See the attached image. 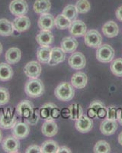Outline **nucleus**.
<instances>
[{"label":"nucleus","instance_id":"obj_1","mask_svg":"<svg viewBox=\"0 0 122 153\" xmlns=\"http://www.w3.org/2000/svg\"><path fill=\"white\" fill-rule=\"evenodd\" d=\"M24 92L31 98L40 97L44 92V85L39 79H30L24 86Z\"/></svg>","mask_w":122,"mask_h":153},{"label":"nucleus","instance_id":"obj_2","mask_svg":"<svg viewBox=\"0 0 122 153\" xmlns=\"http://www.w3.org/2000/svg\"><path fill=\"white\" fill-rule=\"evenodd\" d=\"M54 94L55 97L60 100L67 102L71 100L74 97L75 91L71 84L68 82H62L56 87L54 91Z\"/></svg>","mask_w":122,"mask_h":153},{"label":"nucleus","instance_id":"obj_3","mask_svg":"<svg viewBox=\"0 0 122 153\" xmlns=\"http://www.w3.org/2000/svg\"><path fill=\"white\" fill-rule=\"evenodd\" d=\"M115 57V50L112 46L107 44L101 45L97 48L96 58L101 63H110Z\"/></svg>","mask_w":122,"mask_h":153},{"label":"nucleus","instance_id":"obj_4","mask_svg":"<svg viewBox=\"0 0 122 153\" xmlns=\"http://www.w3.org/2000/svg\"><path fill=\"white\" fill-rule=\"evenodd\" d=\"M40 117L44 119V120H53L58 118L60 115V111L57 106L53 103H45L40 107L39 110Z\"/></svg>","mask_w":122,"mask_h":153},{"label":"nucleus","instance_id":"obj_5","mask_svg":"<svg viewBox=\"0 0 122 153\" xmlns=\"http://www.w3.org/2000/svg\"><path fill=\"white\" fill-rule=\"evenodd\" d=\"M84 42L88 47L98 48L101 45L102 37L97 30H89L84 35Z\"/></svg>","mask_w":122,"mask_h":153},{"label":"nucleus","instance_id":"obj_6","mask_svg":"<svg viewBox=\"0 0 122 153\" xmlns=\"http://www.w3.org/2000/svg\"><path fill=\"white\" fill-rule=\"evenodd\" d=\"M9 10L17 17L25 16L28 11V3L24 0H13L9 5Z\"/></svg>","mask_w":122,"mask_h":153},{"label":"nucleus","instance_id":"obj_7","mask_svg":"<svg viewBox=\"0 0 122 153\" xmlns=\"http://www.w3.org/2000/svg\"><path fill=\"white\" fill-rule=\"evenodd\" d=\"M69 65L74 70L83 69L86 65V59L83 54L78 51V52L72 53L68 59Z\"/></svg>","mask_w":122,"mask_h":153},{"label":"nucleus","instance_id":"obj_8","mask_svg":"<svg viewBox=\"0 0 122 153\" xmlns=\"http://www.w3.org/2000/svg\"><path fill=\"white\" fill-rule=\"evenodd\" d=\"M30 132L29 125L26 122H17L12 127V136L18 139H24L28 137Z\"/></svg>","mask_w":122,"mask_h":153},{"label":"nucleus","instance_id":"obj_9","mask_svg":"<svg viewBox=\"0 0 122 153\" xmlns=\"http://www.w3.org/2000/svg\"><path fill=\"white\" fill-rule=\"evenodd\" d=\"M24 72L30 79H36L41 74V65L37 61H30L24 66Z\"/></svg>","mask_w":122,"mask_h":153},{"label":"nucleus","instance_id":"obj_10","mask_svg":"<svg viewBox=\"0 0 122 153\" xmlns=\"http://www.w3.org/2000/svg\"><path fill=\"white\" fill-rule=\"evenodd\" d=\"M2 149L5 152L15 153L20 149V142L13 136H9L2 142Z\"/></svg>","mask_w":122,"mask_h":153},{"label":"nucleus","instance_id":"obj_11","mask_svg":"<svg viewBox=\"0 0 122 153\" xmlns=\"http://www.w3.org/2000/svg\"><path fill=\"white\" fill-rule=\"evenodd\" d=\"M76 129L79 132L82 133H87L90 132L93 128V121L92 118L88 117L86 116L80 117L78 120H76L75 123Z\"/></svg>","mask_w":122,"mask_h":153},{"label":"nucleus","instance_id":"obj_12","mask_svg":"<svg viewBox=\"0 0 122 153\" xmlns=\"http://www.w3.org/2000/svg\"><path fill=\"white\" fill-rule=\"evenodd\" d=\"M16 112L20 117L28 118L34 112L33 103L28 100H24L17 105Z\"/></svg>","mask_w":122,"mask_h":153},{"label":"nucleus","instance_id":"obj_13","mask_svg":"<svg viewBox=\"0 0 122 153\" xmlns=\"http://www.w3.org/2000/svg\"><path fill=\"white\" fill-rule=\"evenodd\" d=\"M69 31L73 37H82L87 31V27L81 20H74L70 24Z\"/></svg>","mask_w":122,"mask_h":153},{"label":"nucleus","instance_id":"obj_14","mask_svg":"<svg viewBox=\"0 0 122 153\" xmlns=\"http://www.w3.org/2000/svg\"><path fill=\"white\" fill-rule=\"evenodd\" d=\"M118 129V123L116 120H103L100 124V130L101 133L105 136H111L113 135Z\"/></svg>","mask_w":122,"mask_h":153},{"label":"nucleus","instance_id":"obj_15","mask_svg":"<svg viewBox=\"0 0 122 153\" xmlns=\"http://www.w3.org/2000/svg\"><path fill=\"white\" fill-rule=\"evenodd\" d=\"M41 132L47 137H53L58 132V126L56 122L53 120H47L41 126Z\"/></svg>","mask_w":122,"mask_h":153},{"label":"nucleus","instance_id":"obj_16","mask_svg":"<svg viewBox=\"0 0 122 153\" xmlns=\"http://www.w3.org/2000/svg\"><path fill=\"white\" fill-rule=\"evenodd\" d=\"M66 59V52L61 48L54 47L51 49V60L48 65L54 66L61 62H63Z\"/></svg>","mask_w":122,"mask_h":153},{"label":"nucleus","instance_id":"obj_17","mask_svg":"<svg viewBox=\"0 0 122 153\" xmlns=\"http://www.w3.org/2000/svg\"><path fill=\"white\" fill-rule=\"evenodd\" d=\"M36 41L40 46H50L54 42V35L51 30H41L37 35Z\"/></svg>","mask_w":122,"mask_h":153},{"label":"nucleus","instance_id":"obj_18","mask_svg":"<svg viewBox=\"0 0 122 153\" xmlns=\"http://www.w3.org/2000/svg\"><path fill=\"white\" fill-rule=\"evenodd\" d=\"M15 30L18 32H24L31 27V21L26 16H18L12 22Z\"/></svg>","mask_w":122,"mask_h":153},{"label":"nucleus","instance_id":"obj_19","mask_svg":"<svg viewBox=\"0 0 122 153\" xmlns=\"http://www.w3.org/2000/svg\"><path fill=\"white\" fill-rule=\"evenodd\" d=\"M54 20L51 14H41L38 19V27L40 30H51L54 27Z\"/></svg>","mask_w":122,"mask_h":153},{"label":"nucleus","instance_id":"obj_20","mask_svg":"<svg viewBox=\"0 0 122 153\" xmlns=\"http://www.w3.org/2000/svg\"><path fill=\"white\" fill-rule=\"evenodd\" d=\"M61 48L66 53L71 54L76 50L78 47V42L74 37H66L63 38L60 43Z\"/></svg>","mask_w":122,"mask_h":153},{"label":"nucleus","instance_id":"obj_21","mask_svg":"<svg viewBox=\"0 0 122 153\" xmlns=\"http://www.w3.org/2000/svg\"><path fill=\"white\" fill-rule=\"evenodd\" d=\"M88 82L87 75L83 72H77L73 75L71 78V84L76 89H83Z\"/></svg>","mask_w":122,"mask_h":153},{"label":"nucleus","instance_id":"obj_22","mask_svg":"<svg viewBox=\"0 0 122 153\" xmlns=\"http://www.w3.org/2000/svg\"><path fill=\"white\" fill-rule=\"evenodd\" d=\"M21 50L18 48H11L5 53V61L9 65H15L21 60Z\"/></svg>","mask_w":122,"mask_h":153},{"label":"nucleus","instance_id":"obj_23","mask_svg":"<svg viewBox=\"0 0 122 153\" xmlns=\"http://www.w3.org/2000/svg\"><path fill=\"white\" fill-rule=\"evenodd\" d=\"M119 28L116 22L113 21L107 22L103 25L102 33L107 38H115L118 35Z\"/></svg>","mask_w":122,"mask_h":153},{"label":"nucleus","instance_id":"obj_24","mask_svg":"<svg viewBox=\"0 0 122 153\" xmlns=\"http://www.w3.org/2000/svg\"><path fill=\"white\" fill-rule=\"evenodd\" d=\"M17 123L16 117L13 115H7L5 113H0V128L3 129H12L15 124Z\"/></svg>","mask_w":122,"mask_h":153},{"label":"nucleus","instance_id":"obj_25","mask_svg":"<svg viewBox=\"0 0 122 153\" xmlns=\"http://www.w3.org/2000/svg\"><path fill=\"white\" fill-rule=\"evenodd\" d=\"M51 48L50 46H40L37 50V58L42 64H48L51 60Z\"/></svg>","mask_w":122,"mask_h":153},{"label":"nucleus","instance_id":"obj_26","mask_svg":"<svg viewBox=\"0 0 122 153\" xmlns=\"http://www.w3.org/2000/svg\"><path fill=\"white\" fill-rule=\"evenodd\" d=\"M51 3L50 0H36L34 3L33 9L37 14H44L48 13L51 10Z\"/></svg>","mask_w":122,"mask_h":153},{"label":"nucleus","instance_id":"obj_27","mask_svg":"<svg viewBox=\"0 0 122 153\" xmlns=\"http://www.w3.org/2000/svg\"><path fill=\"white\" fill-rule=\"evenodd\" d=\"M13 24L6 19H0V35L7 37L10 36L14 32Z\"/></svg>","mask_w":122,"mask_h":153},{"label":"nucleus","instance_id":"obj_28","mask_svg":"<svg viewBox=\"0 0 122 153\" xmlns=\"http://www.w3.org/2000/svg\"><path fill=\"white\" fill-rule=\"evenodd\" d=\"M13 70L8 63L0 64V81H9L13 76Z\"/></svg>","mask_w":122,"mask_h":153},{"label":"nucleus","instance_id":"obj_29","mask_svg":"<svg viewBox=\"0 0 122 153\" xmlns=\"http://www.w3.org/2000/svg\"><path fill=\"white\" fill-rule=\"evenodd\" d=\"M40 149H41V153H57L59 146L57 142L50 139L42 143Z\"/></svg>","mask_w":122,"mask_h":153},{"label":"nucleus","instance_id":"obj_30","mask_svg":"<svg viewBox=\"0 0 122 153\" xmlns=\"http://www.w3.org/2000/svg\"><path fill=\"white\" fill-rule=\"evenodd\" d=\"M71 22H72L70 19H67L66 16H63V14H60L57 16L55 20H54V25L58 29L64 30L70 28Z\"/></svg>","mask_w":122,"mask_h":153},{"label":"nucleus","instance_id":"obj_31","mask_svg":"<svg viewBox=\"0 0 122 153\" xmlns=\"http://www.w3.org/2000/svg\"><path fill=\"white\" fill-rule=\"evenodd\" d=\"M105 105L99 100H94L90 103L88 110V115L90 118H98V112Z\"/></svg>","mask_w":122,"mask_h":153},{"label":"nucleus","instance_id":"obj_32","mask_svg":"<svg viewBox=\"0 0 122 153\" xmlns=\"http://www.w3.org/2000/svg\"><path fill=\"white\" fill-rule=\"evenodd\" d=\"M69 113H70V118L73 120H78L83 114V110L81 107L80 105L77 103L71 104L68 108Z\"/></svg>","mask_w":122,"mask_h":153},{"label":"nucleus","instance_id":"obj_33","mask_svg":"<svg viewBox=\"0 0 122 153\" xmlns=\"http://www.w3.org/2000/svg\"><path fill=\"white\" fill-rule=\"evenodd\" d=\"M78 13L79 12L75 5H68L63 9L62 14L66 16L68 19H70L71 22H73L76 19L77 16H78Z\"/></svg>","mask_w":122,"mask_h":153},{"label":"nucleus","instance_id":"obj_34","mask_svg":"<svg viewBox=\"0 0 122 153\" xmlns=\"http://www.w3.org/2000/svg\"><path fill=\"white\" fill-rule=\"evenodd\" d=\"M111 152L110 145L104 140L97 142L94 146V152L96 153H108Z\"/></svg>","mask_w":122,"mask_h":153},{"label":"nucleus","instance_id":"obj_35","mask_svg":"<svg viewBox=\"0 0 122 153\" xmlns=\"http://www.w3.org/2000/svg\"><path fill=\"white\" fill-rule=\"evenodd\" d=\"M111 71L117 76H122V58L114 60L111 64Z\"/></svg>","mask_w":122,"mask_h":153},{"label":"nucleus","instance_id":"obj_36","mask_svg":"<svg viewBox=\"0 0 122 153\" xmlns=\"http://www.w3.org/2000/svg\"><path fill=\"white\" fill-rule=\"evenodd\" d=\"M76 8L79 13L85 14L91 9V5L88 0H78L76 4Z\"/></svg>","mask_w":122,"mask_h":153},{"label":"nucleus","instance_id":"obj_37","mask_svg":"<svg viewBox=\"0 0 122 153\" xmlns=\"http://www.w3.org/2000/svg\"><path fill=\"white\" fill-rule=\"evenodd\" d=\"M10 95L7 89L0 87V106H3L9 103Z\"/></svg>","mask_w":122,"mask_h":153},{"label":"nucleus","instance_id":"obj_38","mask_svg":"<svg viewBox=\"0 0 122 153\" xmlns=\"http://www.w3.org/2000/svg\"><path fill=\"white\" fill-rule=\"evenodd\" d=\"M39 118H40V113H39L38 110H34L33 113H32L29 117L25 118V122L31 126H35L38 123Z\"/></svg>","mask_w":122,"mask_h":153},{"label":"nucleus","instance_id":"obj_39","mask_svg":"<svg viewBox=\"0 0 122 153\" xmlns=\"http://www.w3.org/2000/svg\"><path fill=\"white\" fill-rule=\"evenodd\" d=\"M117 110L118 108L115 106H111L107 109L106 119L117 120Z\"/></svg>","mask_w":122,"mask_h":153},{"label":"nucleus","instance_id":"obj_40","mask_svg":"<svg viewBox=\"0 0 122 153\" xmlns=\"http://www.w3.org/2000/svg\"><path fill=\"white\" fill-rule=\"evenodd\" d=\"M26 153H41V149L40 146H37V145H32L30 146L26 150H25Z\"/></svg>","mask_w":122,"mask_h":153},{"label":"nucleus","instance_id":"obj_41","mask_svg":"<svg viewBox=\"0 0 122 153\" xmlns=\"http://www.w3.org/2000/svg\"><path fill=\"white\" fill-rule=\"evenodd\" d=\"M107 115V109L104 106V107L101 108L98 112V118H104L106 117Z\"/></svg>","mask_w":122,"mask_h":153},{"label":"nucleus","instance_id":"obj_42","mask_svg":"<svg viewBox=\"0 0 122 153\" xmlns=\"http://www.w3.org/2000/svg\"><path fill=\"white\" fill-rule=\"evenodd\" d=\"M115 15H116V17L119 21L122 22V5L118 8V9L115 12Z\"/></svg>","mask_w":122,"mask_h":153},{"label":"nucleus","instance_id":"obj_43","mask_svg":"<svg viewBox=\"0 0 122 153\" xmlns=\"http://www.w3.org/2000/svg\"><path fill=\"white\" fill-rule=\"evenodd\" d=\"M62 152L71 153V150H70V149L66 147V146H62V147H60V148L59 147V149H58L57 153H62Z\"/></svg>","mask_w":122,"mask_h":153},{"label":"nucleus","instance_id":"obj_44","mask_svg":"<svg viewBox=\"0 0 122 153\" xmlns=\"http://www.w3.org/2000/svg\"><path fill=\"white\" fill-rule=\"evenodd\" d=\"M118 143L121 146H122V132L119 134L118 136Z\"/></svg>","mask_w":122,"mask_h":153},{"label":"nucleus","instance_id":"obj_45","mask_svg":"<svg viewBox=\"0 0 122 153\" xmlns=\"http://www.w3.org/2000/svg\"><path fill=\"white\" fill-rule=\"evenodd\" d=\"M119 121V123L121 124V125L122 126V113H121V115L120 116V117H119V119L118 120Z\"/></svg>","mask_w":122,"mask_h":153},{"label":"nucleus","instance_id":"obj_46","mask_svg":"<svg viewBox=\"0 0 122 153\" xmlns=\"http://www.w3.org/2000/svg\"><path fill=\"white\" fill-rule=\"evenodd\" d=\"M2 50H3V48H2V44L0 43V54H2Z\"/></svg>","mask_w":122,"mask_h":153},{"label":"nucleus","instance_id":"obj_47","mask_svg":"<svg viewBox=\"0 0 122 153\" xmlns=\"http://www.w3.org/2000/svg\"><path fill=\"white\" fill-rule=\"evenodd\" d=\"M2 132H1V130H0V143L2 142Z\"/></svg>","mask_w":122,"mask_h":153}]
</instances>
